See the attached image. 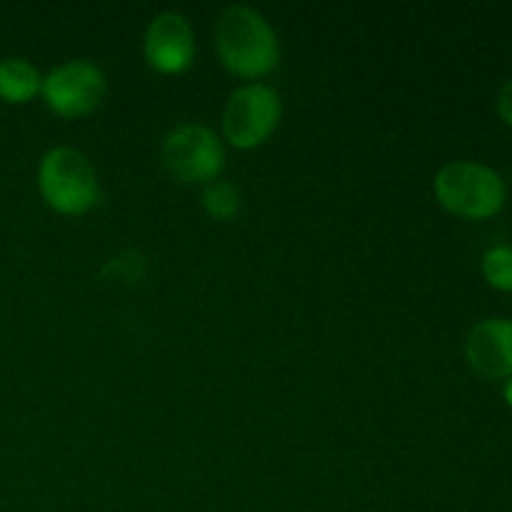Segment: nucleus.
<instances>
[{"mask_svg":"<svg viewBox=\"0 0 512 512\" xmlns=\"http://www.w3.org/2000/svg\"><path fill=\"white\" fill-rule=\"evenodd\" d=\"M215 50L225 70L258 80L280 63V40L270 20L250 5H228L215 20Z\"/></svg>","mask_w":512,"mask_h":512,"instance_id":"obj_1","label":"nucleus"},{"mask_svg":"<svg viewBox=\"0 0 512 512\" xmlns=\"http://www.w3.org/2000/svg\"><path fill=\"white\" fill-rule=\"evenodd\" d=\"M40 198L60 215H85L100 203L98 173L88 155L70 145L45 150L35 173Z\"/></svg>","mask_w":512,"mask_h":512,"instance_id":"obj_2","label":"nucleus"},{"mask_svg":"<svg viewBox=\"0 0 512 512\" xmlns=\"http://www.w3.org/2000/svg\"><path fill=\"white\" fill-rule=\"evenodd\" d=\"M433 190L448 213L463 220L495 218L508 203L503 175L478 160H450L435 173Z\"/></svg>","mask_w":512,"mask_h":512,"instance_id":"obj_3","label":"nucleus"},{"mask_svg":"<svg viewBox=\"0 0 512 512\" xmlns=\"http://www.w3.org/2000/svg\"><path fill=\"white\" fill-rule=\"evenodd\" d=\"M165 170L180 183L208 185L225 168V148L213 128L203 123H180L160 145Z\"/></svg>","mask_w":512,"mask_h":512,"instance_id":"obj_4","label":"nucleus"},{"mask_svg":"<svg viewBox=\"0 0 512 512\" xmlns=\"http://www.w3.org/2000/svg\"><path fill=\"white\" fill-rule=\"evenodd\" d=\"M283 118L278 90L265 83H245L228 95L223 108V135L233 148L250 150L263 145Z\"/></svg>","mask_w":512,"mask_h":512,"instance_id":"obj_5","label":"nucleus"},{"mask_svg":"<svg viewBox=\"0 0 512 512\" xmlns=\"http://www.w3.org/2000/svg\"><path fill=\"white\" fill-rule=\"evenodd\" d=\"M108 93V78L103 68L93 60H65L55 65L48 75H43V95L45 105L60 118H83L90 115Z\"/></svg>","mask_w":512,"mask_h":512,"instance_id":"obj_6","label":"nucleus"},{"mask_svg":"<svg viewBox=\"0 0 512 512\" xmlns=\"http://www.w3.org/2000/svg\"><path fill=\"white\" fill-rule=\"evenodd\" d=\"M145 60L163 75H180L193 65L195 33L190 20L178 10L158 13L143 35Z\"/></svg>","mask_w":512,"mask_h":512,"instance_id":"obj_7","label":"nucleus"},{"mask_svg":"<svg viewBox=\"0 0 512 512\" xmlns=\"http://www.w3.org/2000/svg\"><path fill=\"white\" fill-rule=\"evenodd\" d=\"M465 360L488 380L512 378V320H478L465 338Z\"/></svg>","mask_w":512,"mask_h":512,"instance_id":"obj_8","label":"nucleus"},{"mask_svg":"<svg viewBox=\"0 0 512 512\" xmlns=\"http://www.w3.org/2000/svg\"><path fill=\"white\" fill-rule=\"evenodd\" d=\"M43 88V75L35 68L30 60L15 58H0V100L10 105H25L40 95Z\"/></svg>","mask_w":512,"mask_h":512,"instance_id":"obj_9","label":"nucleus"},{"mask_svg":"<svg viewBox=\"0 0 512 512\" xmlns=\"http://www.w3.org/2000/svg\"><path fill=\"white\" fill-rule=\"evenodd\" d=\"M200 203H203L205 213L213 220H233L240 213L243 198H240L238 185L218 178L205 185L203 195H200Z\"/></svg>","mask_w":512,"mask_h":512,"instance_id":"obj_10","label":"nucleus"},{"mask_svg":"<svg viewBox=\"0 0 512 512\" xmlns=\"http://www.w3.org/2000/svg\"><path fill=\"white\" fill-rule=\"evenodd\" d=\"M480 268H483L490 288L500 290V293H512V245H490L483 253Z\"/></svg>","mask_w":512,"mask_h":512,"instance_id":"obj_11","label":"nucleus"},{"mask_svg":"<svg viewBox=\"0 0 512 512\" xmlns=\"http://www.w3.org/2000/svg\"><path fill=\"white\" fill-rule=\"evenodd\" d=\"M495 108H498V115L503 123H508L512 128V78L505 80V85L500 88L498 100H495Z\"/></svg>","mask_w":512,"mask_h":512,"instance_id":"obj_12","label":"nucleus"},{"mask_svg":"<svg viewBox=\"0 0 512 512\" xmlns=\"http://www.w3.org/2000/svg\"><path fill=\"white\" fill-rule=\"evenodd\" d=\"M503 398H505V403H508V408L512 410V378L505 380V385H503Z\"/></svg>","mask_w":512,"mask_h":512,"instance_id":"obj_13","label":"nucleus"}]
</instances>
